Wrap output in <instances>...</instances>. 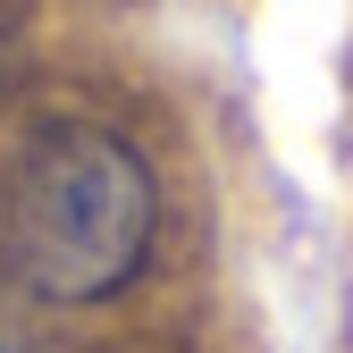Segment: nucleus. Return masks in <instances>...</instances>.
<instances>
[{"instance_id": "1", "label": "nucleus", "mask_w": 353, "mask_h": 353, "mask_svg": "<svg viewBox=\"0 0 353 353\" xmlns=\"http://www.w3.org/2000/svg\"><path fill=\"white\" fill-rule=\"evenodd\" d=\"M160 228L152 160L101 118H42L0 185V261L34 303H110L135 286Z\"/></svg>"}, {"instance_id": "2", "label": "nucleus", "mask_w": 353, "mask_h": 353, "mask_svg": "<svg viewBox=\"0 0 353 353\" xmlns=\"http://www.w3.org/2000/svg\"><path fill=\"white\" fill-rule=\"evenodd\" d=\"M0 68H9V17H0Z\"/></svg>"}]
</instances>
